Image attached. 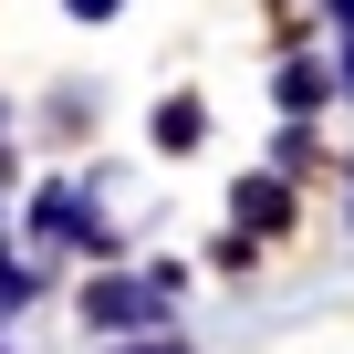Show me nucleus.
I'll use <instances>...</instances> for the list:
<instances>
[{
    "label": "nucleus",
    "mask_w": 354,
    "mask_h": 354,
    "mask_svg": "<svg viewBox=\"0 0 354 354\" xmlns=\"http://www.w3.org/2000/svg\"><path fill=\"white\" fill-rule=\"evenodd\" d=\"M323 94H333V73H323V63H281V104H292V115H313Z\"/></svg>",
    "instance_id": "obj_4"
},
{
    "label": "nucleus",
    "mask_w": 354,
    "mask_h": 354,
    "mask_svg": "<svg viewBox=\"0 0 354 354\" xmlns=\"http://www.w3.org/2000/svg\"><path fill=\"white\" fill-rule=\"evenodd\" d=\"M230 219H240V240H281L292 230V177L271 167V177H240L230 188Z\"/></svg>",
    "instance_id": "obj_2"
},
{
    "label": "nucleus",
    "mask_w": 354,
    "mask_h": 354,
    "mask_svg": "<svg viewBox=\"0 0 354 354\" xmlns=\"http://www.w3.org/2000/svg\"><path fill=\"white\" fill-rule=\"evenodd\" d=\"M63 11H73V21H115V11H125V0H63Z\"/></svg>",
    "instance_id": "obj_6"
},
{
    "label": "nucleus",
    "mask_w": 354,
    "mask_h": 354,
    "mask_svg": "<svg viewBox=\"0 0 354 354\" xmlns=\"http://www.w3.org/2000/svg\"><path fill=\"white\" fill-rule=\"evenodd\" d=\"M177 261H156V271H104V281H84V323L94 333H136V323H156L167 333V302H177Z\"/></svg>",
    "instance_id": "obj_1"
},
{
    "label": "nucleus",
    "mask_w": 354,
    "mask_h": 354,
    "mask_svg": "<svg viewBox=\"0 0 354 354\" xmlns=\"http://www.w3.org/2000/svg\"><path fill=\"white\" fill-rule=\"evenodd\" d=\"M198 136H209V104H198V94H177V104H156V146H167V156H188Z\"/></svg>",
    "instance_id": "obj_3"
},
{
    "label": "nucleus",
    "mask_w": 354,
    "mask_h": 354,
    "mask_svg": "<svg viewBox=\"0 0 354 354\" xmlns=\"http://www.w3.org/2000/svg\"><path fill=\"white\" fill-rule=\"evenodd\" d=\"M115 354H188V344H177V333H146V344H115Z\"/></svg>",
    "instance_id": "obj_7"
},
{
    "label": "nucleus",
    "mask_w": 354,
    "mask_h": 354,
    "mask_svg": "<svg viewBox=\"0 0 354 354\" xmlns=\"http://www.w3.org/2000/svg\"><path fill=\"white\" fill-rule=\"evenodd\" d=\"M32 302V261H11V250H0V313H21Z\"/></svg>",
    "instance_id": "obj_5"
},
{
    "label": "nucleus",
    "mask_w": 354,
    "mask_h": 354,
    "mask_svg": "<svg viewBox=\"0 0 354 354\" xmlns=\"http://www.w3.org/2000/svg\"><path fill=\"white\" fill-rule=\"evenodd\" d=\"M323 11H333V32H354V0H323Z\"/></svg>",
    "instance_id": "obj_9"
},
{
    "label": "nucleus",
    "mask_w": 354,
    "mask_h": 354,
    "mask_svg": "<svg viewBox=\"0 0 354 354\" xmlns=\"http://www.w3.org/2000/svg\"><path fill=\"white\" fill-rule=\"evenodd\" d=\"M0 146H11V104H0Z\"/></svg>",
    "instance_id": "obj_10"
},
{
    "label": "nucleus",
    "mask_w": 354,
    "mask_h": 354,
    "mask_svg": "<svg viewBox=\"0 0 354 354\" xmlns=\"http://www.w3.org/2000/svg\"><path fill=\"white\" fill-rule=\"evenodd\" d=\"M333 84H344V94H354V32H344V63H333Z\"/></svg>",
    "instance_id": "obj_8"
}]
</instances>
